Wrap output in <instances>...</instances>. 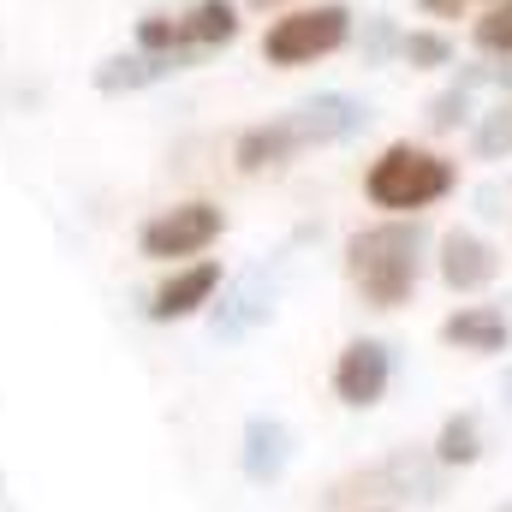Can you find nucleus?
<instances>
[{
	"instance_id": "nucleus-1",
	"label": "nucleus",
	"mask_w": 512,
	"mask_h": 512,
	"mask_svg": "<svg viewBox=\"0 0 512 512\" xmlns=\"http://www.w3.org/2000/svg\"><path fill=\"white\" fill-rule=\"evenodd\" d=\"M370 120H376V114H370V102H358V96H346V90H316V96L292 102L286 114H274V120H262V126L239 131L233 161H239V173L292 167V161H298V155H310V149L352 143Z\"/></svg>"
},
{
	"instance_id": "nucleus-2",
	"label": "nucleus",
	"mask_w": 512,
	"mask_h": 512,
	"mask_svg": "<svg viewBox=\"0 0 512 512\" xmlns=\"http://www.w3.org/2000/svg\"><path fill=\"white\" fill-rule=\"evenodd\" d=\"M429 268V227L417 215H387L346 239V280L370 310H399L417 298Z\"/></svg>"
},
{
	"instance_id": "nucleus-3",
	"label": "nucleus",
	"mask_w": 512,
	"mask_h": 512,
	"mask_svg": "<svg viewBox=\"0 0 512 512\" xmlns=\"http://www.w3.org/2000/svg\"><path fill=\"white\" fill-rule=\"evenodd\" d=\"M453 185H459V167L423 143H387L364 173V197L387 215H423L441 197H453Z\"/></svg>"
},
{
	"instance_id": "nucleus-4",
	"label": "nucleus",
	"mask_w": 512,
	"mask_h": 512,
	"mask_svg": "<svg viewBox=\"0 0 512 512\" xmlns=\"http://www.w3.org/2000/svg\"><path fill=\"white\" fill-rule=\"evenodd\" d=\"M233 36H239V6L233 0H197L185 12H149V18H137V42L131 48H143V54H185V60L203 66Z\"/></svg>"
},
{
	"instance_id": "nucleus-5",
	"label": "nucleus",
	"mask_w": 512,
	"mask_h": 512,
	"mask_svg": "<svg viewBox=\"0 0 512 512\" xmlns=\"http://www.w3.org/2000/svg\"><path fill=\"white\" fill-rule=\"evenodd\" d=\"M352 42V6L346 0H316L292 6L262 30V60L268 66H316Z\"/></svg>"
},
{
	"instance_id": "nucleus-6",
	"label": "nucleus",
	"mask_w": 512,
	"mask_h": 512,
	"mask_svg": "<svg viewBox=\"0 0 512 512\" xmlns=\"http://www.w3.org/2000/svg\"><path fill=\"white\" fill-rule=\"evenodd\" d=\"M280 280H286V256H256L245 274L221 280V292L209 304V334L221 346H239V340H251L256 328H268L274 304H280Z\"/></svg>"
},
{
	"instance_id": "nucleus-7",
	"label": "nucleus",
	"mask_w": 512,
	"mask_h": 512,
	"mask_svg": "<svg viewBox=\"0 0 512 512\" xmlns=\"http://www.w3.org/2000/svg\"><path fill=\"white\" fill-rule=\"evenodd\" d=\"M227 233V215L209 203V197H191V203H173V209H155L143 227H137V256L143 262H197L215 239Z\"/></svg>"
},
{
	"instance_id": "nucleus-8",
	"label": "nucleus",
	"mask_w": 512,
	"mask_h": 512,
	"mask_svg": "<svg viewBox=\"0 0 512 512\" xmlns=\"http://www.w3.org/2000/svg\"><path fill=\"white\" fill-rule=\"evenodd\" d=\"M441 483H447V471L435 465V453H411V447H399V453H387V459H376V465H364L358 477H346L328 501H334V507H346V501H358V495L435 501V495H441Z\"/></svg>"
},
{
	"instance_id": "nucleus-9",
	"label": "nucleus",
	"mask_w": 512,
	"mask_h": 512,
	"mask_svg": "<svg viewBox=\"0 0 512 512\" xmlns=\"http://www.w3.org/2000/svg\"><path fill=\"white\" fill-rule=\"evenodd\" d=\"M221 280H227V274H221L215 256L179 262V268H167V280L143 298V316H149V322H185V316H203V310L215 304Z\"/></svg>"
},
{
	"instance_id": "nucleus-10",
	"label": "nucleus",
	"mask_w": 512,
	"mask_h": 512,
	"mask_svg": "<svg viewBox=\"0 0 512 512\" xmlns=\"http://www.w3.org/2000/svg\"><path fill=\"white\" fill-rule=\"evenodd\" d=\"M387 387H393V346H387V340H352V346L334 358V399H340L346 411L382 405Z\"/></svg>"
},
{
	"instance_id": "nucleus-11",
	"label": "nucleus",
	"mask_w": 512,
	"mask_h": 512,
	"mask_svg": "<svg viewBox=\"0 0 512 512\" xmlns=\"http://www.w3.org/2000/svg\"><path fill=\"white\" fill-rule=\"evenodd\" d=\"M292 423L286 417H274V411H251L245 417V435H239V471H245V483L256 489H274L280 477H286V465H292Z\"/></svg>"
},
{
	"instance_id": "nucleus-12",
	"label": "nucleus",
	"mask_w": 512,
	"mask_h": 512,
	"mask_svg": "<svg viewBox=\"0 0 512 512\" xmlns=\"http://www.w3.org/2000/svg\"><path fill=\"white\" fill-rule=\"evenodd\" d=\"M435 274H441L453 292H483V286L501 274V256H495V245H489L483 233L453 227V233H441V245H435Z\"/></svg>"
},
{
	"instance_id": "nucleus-13",
	"label": "nucleus",
	"mask_w": 512,
	"mask_h": 512,
	"mask_svg": "<svg viewBox=\"0 0 512 512\" xmlns=\"http://www.w3.org/2000/svg\"><path fill=\"white\" fill-rule=\"evenodd\" d=\"M179 72H197V60L131 48V54H108V60L96 66V90H102V96H137V90H155V84H167V78H179Z\"/></svg>"
},
{
	"instance_id": "nucleus-14",
	"label": "nucleus",
	"mask_w": 512,
	"mask_h": 512,
	"mask_svg": "<svg viewBox=\"0 0 512 512\" xmlns=\"http://www.w3.org/2000/svg\"><path fill=\"white\" fill-rule=\"evenodd\" d=\"M441 340L459 346V352H477V358H495L512 346V322L501 304H465L441 322Z\"/></svg>"
},
{
	"instance_id": "nucleus-15",
	"label": "nucleus",
	"mask_w": 512,
	"mask_h": 512,
	"mask_svg": "<svg viewBox=\"0 0 512 512\" xmlns=\"http://www.w3.org/2000/svg\"><path fill=\"white\" fill-rule=\"evenodd\" d=\"M477 459H483V423H477V411H453L441 423V435H435V465L441 471H465Z\"/></svg>"
},
{
	"instance_id": "nucleus-16",
	"label": "nucleus",
	"mask_w": 512,
	"mask_h": 512,
	"mask_svg": "<svg viewBox=\"0 0 512 512\" xmlns=\"http://www.w3.org/2000/svg\"><path fill=\"white\" fill-rule=\"evenodd\" d=\"M489 84V66H465L435 102H429V131H459L471 120V102H477V90Z\"/></svg>"
},
{
	"instance_id": "nucleus-17",
	"label": "nucleus",
	"mask_w": 512,
	"mask_h": 512,
	"mask_svg": "<svg viewBox=\"0 0 512 512\" xmlns=\"http://www.w3.org/2000/svg\"><path fill=\"white\" fill-rule=\"evenodd\" d=\"M471 155H477V161H507L512 155V102H495V108L477 120V131H471Z\"/></svg>"
},
{
	"instance_id": "nucleus-18",
	"label": "nucleus",
	"mask_w": 512,
	"mask_h": 512,
	"mask_svg": "<svg viewBox=\"0 0 512 512\" xmlns=\"http://www.w3.org/2000/svg\"><path fill=\"white\" fill-rule=\"evenodd\" d=\"M399 60L411 72H435V66H453V42L441 30H405L399 36Z\"/></svg>"
},
{
	"instance_id": "nucleus-19",
	"label": "nucleus",
	"mask_w": 512,
	"mask_h": 512,
	"mask_svg": "<svg viewBox=\"0 0 512 512\" xmlns=\"http://www.w3.org/2000/svg\"><path fill=\"white\" fill-rule=\"evenodd\" d=\"M471 42H477L483 54H507L512 60V0H495V6L471 24Z\"/></svg>"
},
{
	"instance_id": "nucleus-20",
	"label": "nucleus",
	"mask_w": 512,
	"mask_h": 512,
	"mask_svg": "<svg viewBox=\"0 0 512 512\" xmlns=\"http://www.w3.org/2000/svg\"><path fill=\"white\" fill-rule=\"evenodd\" d=\"M399 36H405V30H399L393 18H382V12H376V18H364V42H358L364 66H387V60L399 54Z\"/></svg>"
},
{
	"instance_id": "nucleus-21",
	"label": "nucleus",
	"mask_w": 512,
	"mask_h": 512,
	"mask_svg": "<svg viewBox=\"0 0 512 512\" xmlns=\"http://www.w3.org/2000/svg\"><path fill=\"white\" fill-rule=\"evenodd\" d=\"M417 6H423L429 18H459V12H465V6H477V0H417Z\"/></svg>"
},
{
	"instance_id": "nucleus-22",
	"label": "nucleus",
	"mask_w": 512,
	"mask_h": 512,
	"mask_svg": "<svg viewBox=\"0 0 512 512\" xmlns=\"http://www.w3.org/2000/svg\"><path fill=\"white\" fill-rule=\"evenodd\" d=\"M251 12H280V6H292V0H245Z\"/></svg>"
},
{
	"instance_id": "nucleus-23",
	"label": "nucleus",
	"mask_w": 512,
	"mask_h": 512,
	"mask_svg": "<svg viewBox=\"0 0 512 512\" xmlns=\"http://www.w3.org/2000/svg\"><path fill=\"white\" fill-rule=\"evenodd\" d=\"M501 399H507V405H512V370H507V382H501Z\"/></svg>"
},
{
	"instance_id": "nucleus-24",
	"label": "nucleus",
	"mask_w": 512,
	"mask_h": 512,
	"mask_svg": "<svg viewBox=\"0 0 512 512\" xmlns=\"http://www.w3.org/2000/svg\"><path fill=\"white\" fill-rule=\"evenodd\" d=\"M495 512H512V495H507V501H501V507H495Z\"/></svg>"
},
{
	"instance_id": "nucleus-25",
	"label": "nucleus",
	"mask_w": 512,
	"mask_h": 512,
	"mask_svg": "<svg viewBox=\"0 0 512 512\" xmlns=\"http://www.w3.org/2000/svg\"><path fill=\"white\" fill-rule=\"evenodd\" d=\"M507 197H512V185H507Z\"/></svg>"
}]
</instances>
